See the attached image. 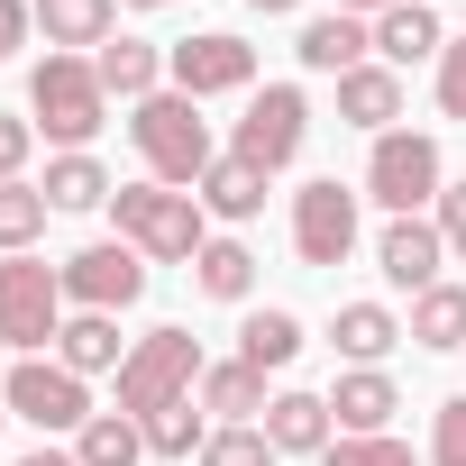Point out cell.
Here are the masks:
<instances>
[{
    "instance_id": "obj_1",
    "label": "cell",
    "mask_w": 466,
    "mask_h": 466,
    "mask_svg": "<svg viewBox=\"0 0 466 466\" xmlns=\"http://www.w3.org/2000/svg\"><path fill=\"white\" fill-rule=\"evenodd\" d=\"M110 219H119V238L147 257V266H192L210 248V210L174 183H119L110 192Z\"/></svg>"
},
{
    "instance_id": "obj_2",
    "label": "cell",
    "mask_w": 466,
    "mask_h": 466,
    "mask_svg": "<svg viewBox=\"0 0 466 466\" xmlns=\"http://www.w3.org/2000/svg\"><path fill=\"white\" fill-rule=\"evenodd\" d=\"M128 137H137V156H147V183H174V192H192V183L219 165L201 101H192V92H174V83H165L156 101H137V110H128Z\"/></svg>"
},
{
    "instance_id": "obj_3",
    "label": "cell",
    "mask_w": 466,
    "mask_h": 466,
    "mask_svg": "<svg viewBox=\"0 0 466 466\" xmlns=\"http://www.w3.org/2000/svg\"><path fill=\"white\" fill-rule=\"evenodd\" d=\"M28 110H37V137H56L65 156H83L101 128H110V92L92 74V56H46L28 74Z\"/></svg>"
},
{
    "instance_id": "obj_4",
    "label": "cell",
    "mask_w": 466,
    "mask_h": 466,
    "mask_svg": "<svg viewBox=\"0 0 466 466\" xmlns=\"http://www.w3.org/2000/svg\"><path fill=\"white\" fill-rule=\"evenodd\" d=\"M439 192H448V156H439L430 128H384V137L366 147V201H384L393 219L439 210Z\"/></svg>"
},
{
    "instance_id": "obj_5",
    "label": "cell",
    "mask_w": 466,
    "mask_h": 466,
    "mask_svg": "<svg viewBox=\"0 0 466 466\" xmlns=\"http://www.w3.org/2000/svg\"><path fill=\"white\" fill-rule=\"evenodd\" d=\"M74 302H65V266L46 257H0V348H19V357H46L65 339Z\"/></svg>"
},
{
    "instance_id": "obj_6",
    "label": "cell",
    "mask_w": 466,
    "mask_h": 466,
    "mask_svg": "<svg viewBox=\"0 0 466 466\" xmlns=\"http://www.w3.org/2000/svg\"><path fill=\"white\" fill-rule=\"evenodd\" d=\"M201 339L192 329H147V339H128V366H119V411L128 420H147V411H165V402H183L192 384H201Z\"/></svg>"
},
{
    "instance_id": "obj_7",
    "label": "cell",
    "mask_w": 466,
    "mask_h": 466,
    "mask_svg": "<svg viewBox=\"0 0 466 466\" xmlns=\"http://www.w3.org/2000/svg\"><path fill=\"white\" fill-rule=\"evenodd\" d=\"M0 393H10V420L46 430V439H74L92 420V384L65 366V357H19L10 375H0Z\"/></svg>"
},
{
    "instance_id": "obj_8",
    "label": "cell",
    "mask_w": 466,
    "mask_h": 466,
    "mask_svg": "<svg viewBox=\"0 0 466 466\" xmlns=\"http://www.w3.org/2000/svg\"><path fill=\"white\" fill-rule=\"evenodd\" d=\"M302 137H311L302 83H266V92H248V119H238V137H228V156H248L257 174H284L302 156Z\"/></svg>"
},
{
    "instance_id": "obj_9",
    "label": "cell",
    "mask_w": 466,
    "mask_h": 466,
    "mask_svg": "<svg viewBox=\"0 0 466 466\" xmlns=\"http://www.w3.org/2000/svg\"><path fill=\"white\" fill-rule=\"evenodd\" d=\"M165 83L192 92V101H219V92H257V46L238 28H201L183 46H165Z\"/></svg>"
},
{
    "instance_id": "obj_10",
    "label": "cell",
    "mask_w": 466,
    "mask_h": 466,
    "mask_svg": "<svg viewBox=\"0 0 466 466\" xmlns=\"http://www.w3.org/2000/svg\"><path fill=\"white\" fill-rule=\"evenodd\" d=\"M357 201L366 192H348L339 174H320V183L293 192V257L302 266H348L357 257Z\"/></svg>"
},
{
    "instance_id": "obj_11",
    "label": "cell",
    "mask_w": 466,
    "mask_h": 466,
    "mask_svg": "<svg viewBox=\"0 0 466 466\" xmlns=\"http://www.w3.org/2000/svg\"><path fill=\"white\" fill-rule=\"evenodd\" d=\"M137 293H147V257L128 238H92V248L65 257V302L74 311H128Z\"/></svg>"
},
{
    "instance_id": "obj_12",
    "label": "cell",
    "mask_w": 466,
    "mask_h": 466,
    "mask_svg": "<svg viewBox=\"0 0 466 466\" xmlns=\"http://www.w3.org/2000/svg\"><path fill=\"white\" fill-rule=\"evenodd\" d=\"M375 266H384V284H393V293H430V284H448V275H439V266H448L439 219H384Z\"/></svg>"
},
{
    "instance_id": "obj_13",
    "label": "cell",
    "mask_w": 466,
    "mask_h": 466,
    "mask_svg": "<svg viewBox=\"0 0 466 466\" xmlns=\"http://www.w3.org/2000/svg\"><path fill=\"white\" fill-rule=\"evenodd\" d=\"M293 56H302V74H357V65H375V19H348V10H320V19H302V37H293Z\"/></svg>"
},
{
    "instance_id": "obj_14",
    "label": "cell",
    "mask_w": 466,
    "mask_h": 466,
    "mask_svg": "<svg viewBox=\"0 0 466 466\" xmlns=\"http://www.w3.org/2000/svg\"><path fill=\"white\" fill-rule=\"evenodd\" d=\"M393 411H402V393H393L384 366H348V375L329 384V420H339V439H384Z\"/></svg>"
},
{
    "instance_id": "obj_15",
    "label": "cell",
    "mask_w": 466,
    "mask_h": 466,
    "mask_svg": "<svg viewBox=\"0 0 466 466\" xmlns=\"http://www.w3.org/2000/svg\"><path fill=\"white\" fill-rule=\"evenodd\" d=\"M266 439H275V457H320L329 439H339V420H329V393H302V384H284L275 402H266V420H257Z\"/></svg>"
},
{
    "instance_id": "obj_16",
    "label": "cell",
    "mask_w": 466,
    "mask_h": 466,
    "mask_svg": "<svg viewBox=\"0 0 466 466\" xmlns=\"http://www.w3.org/2000/svg\"><path fill=\"white\" fill-rule=\"evenodd\" d=\"M37 28H46V56H101L119 37V0H28Z\"/></svg>"
},
{
    "instance_id": "obj_17",
    "label": "cell",
    "mask_w": 466,
    "mask_h": 466,
    "mask_svg": "<svg viewBox=\"0 0 466 466\" xmlns=\"http://www.w3.org/2000/svg\"><path fill=\"white\" fill-rule=\"evenodd\" d=\"M448 56V37H439V10H430V0H402V10H384L375 19V65H439Z\"/></svg>"
},
{
    "instance_id": "obj_18",
    "label": "cell",
    "mask_w": 466,
    "mask_h": 466,
    "mask_svg": "<svg viewBox=\"0 0 466 466\" xmlns=\"http://www.w3.org/2000/svg\"><path fill=\"white\" fill-rule=\"evenodd\" d=\"M92 74H101V92H110V101H128V110H137V101H156V92H165V46H147V37H110V46L92 56Z\"/></svg>"
},
{
    "instance_id": "obj_19",
    "label": "cell",
    "mask_w": 466,
    "mask_h": 466,
    "mask_svg": "<svg viewBox=\"0 0 466 466\" xmlns=\"http://www.w3.org/2000/svg\"><path fill=\"white\" fill-rule=\"evenodd\" d=\"M266 183H275V174H257L248 156H219V165L192 183V201H201L210 219H228V228H248V219L266 210Z\"/></svg>"
},
{
    "instance_id": "obj_20",
    "label": "cell",
    "mask_w": 466,
    "mask_h": 466,
    "mask_svg": "<svg viewBox=\"0 0 466 466\" xmlns=\"http://www.w3.org/2000/svg\"><path fill=\"white\" fill-rule=\"evenodd\" d=\"M339 119L366 128V137H384V128L402 119V74H393V65H357V74H339Z\"/></svg>"
},
{
    "instance_id": "obj_21",
    "label": "cell",
    "mask_w": 466,
    "mask_h": 466,
    "mask_svg": "<svg viewBox=\"0 0 466 466\" xmlns=\"http://www.w3.org/2000/svg\"><path fill=\"white\" fill-rule=\"evenodd\" d=\"M329 348H339L348 366H384V357L402 348V320H393L384 302H339V311H329Z\"/></svg>"
},
{
    "instance_id": "obj_22",
    "label": "cell",
    "mask_w": 466,
    "mask_h": 466,
    "mask_svg": "<svg viewBox=\"0 0 466 466\" xmlns=\"http://www.w3.org/2000/svg\"><path fill=\"white\" fill-rule=\"evenodd\" d=\"M56 357L92 384V375H119L128 366V339H119V311H74L65 320V339H56Z\"/></svg>"
},
{
    "instance_id": "obj_23",
    "label": "cell",
    "mask_w": 466,
    "mask_h": 466,
    "mask_svg": "<svg viewBox=\"0 0 466 466\" xmlns=\"http://www.w3.org/2000/svg\"><path fill=\"white\" fill-rule=\"evenodd\" d=\"M192 393H201V411H210V420H266V402H275V393H266V375H257L248 357L201 366V384H192Z\"/></svg>"
},
{
    "instance_id": "obj_24",
    "label": "cell",
    "mask_w": 466,
    "mask_h": 466,
    "mask_svg": "<svg viewBox=\"0 0 466 466\" xmlns=\"http://www.w3.org/2000/svg\"><path fill=\"white\" fill-rule=\"evenodd\" d=\"M137 430H147V457H174V466H192V457L210 448V430H219V420L201 411V393H183V402H165V411H147Z\"/></svg>"
},
{
    "instance_id": "obj_25",
    "label": "cell",
    "mask_w": 466,
    "mask_h": 466,
    "mask_svg": "<svg viewBox=\"0 0 466 466\" xmlns=\"http://www.w3.org/2000/svg\"><path fill=\"white\" fill-rule=\"evenodd\" d=\"M402 339L411 348H466V284H430V293H411V320H402Z\"/></svg>"
},
{
    "instance_id": "obj_26",
    "label": "cell",
    "mask_w": 466,
    "mask_h": 466,
    "mask_svg": "<svg viewBox=\"0 0 466 466\" xmlns=\"http://www.w3.org/2000/svg\"><path fill=\"white\" fill-rule=\"evenodd\" d=\"M238 357H248L257 375H284V366L302 357V320H293V311H275V302H266V311H248V320H238Z\"/></svg>"
},
{
    "instance_id": "obj_27",
    "label": "cell",
    "mask_w": 466,
    "mask_h": 466,
    "mask_svg": "<svg viewBox=\"0 0 466 466\" xmlns=\"http://www.w3.org/2000/svg\"><path fill=\"white\" fill-rule=\"evenodd\" d=\"M192 284H201L210 302H248V293H257V248H248V238H210V248L192 257Z\"/></svg>"
},
{
    "instance_id": "obj_28",
    "label": "cell",
    "mask_w": 466,
    "mask_h": 466,
    "mask_svg": "<svg viewBox=\"0 0 466 466\" xmlns=\"http://www.w3.org/2000/svg\"><path fill=\"white\" fill-rule=\"evenodd\" d=\"M46 219H56V201H46L28 174H19V183H0V257H37Z\"/></svg>"
},
{
    "instance_id": "obj_29",
    "label": "cell",
    "mask_w": 466,
    "mask_h": 466,
    "mask_svg": "<svg viewBox=\"0 0 466 466\" xmlns=\"http://www.w3.org/2000/svg\"><path fill=\"white\" fill-rule=\"evenodd\" d=\"M37 192H46L56 210H110V192H119V183H110V174H101V156L83 147V156H56Z\"/></svg>"
},
{
    "instance_id": "obj_30",
    "label": "cell",
    "mask_w": 466,
    "mask_h": 466,
    "mask_svg": "<svg viewBox=\"0 0 466 466\" xmlns=\"http://www.w3.org/2000/svg\"><path fill=\"white\" fill-rule=\"evenodd\" d=\"M74 457H83V466H137V457H147V430H137L128 411H92V420L74 430Z\"/></svg>"
},
{
    "instance_id": "obj_31",
    "label": "cell",
    "mask_w": 466,
    "mask_h": 466,
    "mask_svg": "<svg viewBox=\"0 0 466 466\" xmlns=\"http://www.w3.org/2000/svg\"><path fill=\"white\" fill-rule=\"evenodd\" d=\"M192 466H275V439H266L257 420H219V430H210V448H201Z\"/></svg>"
},
{
    "instance_id": "obj_32",
    "label": "cell",
    "mask_w": 466,
    "mask_h": 466,
    "mask_svg": "<svg viewBox=\"0 0 466 466\" xmlns=\"http://www.w3.org/2000/svg\"><path fill=\"white\" fill-rule=\"evenodd\" d=\"M320 466H420V457L384 430V439H329V448H320Z\"/></svg>"
},
{
    "instance_id": "obj_33",
    "label": "cell",
    "mask_w": 466,
    "mask_h": 466,
    "mask_svg": "<svg viewBox=\"0 0 466 466\" xmlns=\"http://www.w3.org/2000/svg\"><path fill=\"white\" fill-rule=\"evenodd\" d=\"M430 466H466V393L439 402V420H430Z\"/></svg>"
},
{
    "instance_id": "obj_34",
    "label": "cell",
    "mask_w": 466,
    "mask_h": 466,
    "mask_svg": "<svg viewBox=\"0 0 466 466\" xmlns=\"http://www.w3.org/2000/svg\"><path fill=\"white\" fill-rule=\"evenodd\" d=\"M430 219H439V238H448V266H466V183H448Z\"/></svg>"
},
{
    "instance_id": "obj_35",
    "label": "cell",
    "mask_w": 466,
    "mask_h": 466,
    "mask_svg": "<svg viewBox=\"0 0 466 466\" xmlns=\"http://www.w3.org/2000/svg\"><path fill=\"white\" fill-rule=\"evenodd\" d=\"M28 147H37V119H10V110H0V183H19Z\"/></svg>"
},
{
    "instance_id": "obj_36",
    "label": "cell",
    "mask_w": 466,
    "mask_h": 466,
    "mask_svg": "<svg viewBox=\"0 0 466 466\" xmlns=\"http://www.w3.org/2000/svg\"><path fill=\"white\" fill-rule=\"evenodd\" d=\"M439 110H448V119H466V37L439 56Z\"/></svg>"
},
{
    "instance_id": "obj_37",
    "label": "cell",
    "mask_w": 466,
    "mask_h": 466,
    "mask_svg": "<svg viewBox=\"0 0 466 466\" xmlns=\"http://www.w3.org/2000/svg\"><path fill=\"white\" fill-rule=\"evenodd\" d=\"M28 28H37V10H28V0H0V65L28 46Z\"/></svg>"
},
{
    "instance_id": "obj_38",
    "label": "cell",
    "mask_w": 466,
    "mask_h": 466,
    "mask_svg": "<svg viewBox=\"0 0 466 466\" xmlns=\"http://www.w3.org/2000/svg\"><path fill=\"white\" fill-rule=\"evenodd\" d=\"M19 466H83V457H74V448H56V439H46V448H28V457H19Z\"/></svg>"
},
{
    "instance_id": "obj_39",
    "label": "cell",
    "mask_w": 466,
    "mask_h": 466,
    "mask_svg": "<svg viewBox=\"0 0 466 466\" xmlns=\"http://www.w3.org/2000/svg\"><path fill=\"white\" fill-rule=\"evenodd\" d=\"M348 19H384V10H402V0H339Z\"/></svg>"
},
{
    "instance_id": "obj_40",
    "label": "cell",
    "mask_w": 466,
    "mask_h": 466,
    "mask_svg": "<svg viewBox=\"0 0 466 466\" xmlns=\"http://www.w3.org/2000/svg\"><path fill=\"white\" fill-rule=\"evenodd\" d=\"M248 10H257V19H293V10H302V0H248Z\"/></svg>"
},
{
    "instance_id": "obj_41",
    "label": "cell",
    "mask_w": 466,
    "mask_h": 466,
    "mask_svg": "<svg viewBox=\"0 0 466 466\" xmlns=\"http://www.w3.org/2000/svg\"><path fill=\"white\" fill-rule=\"evenodd\" d=\"M128 10H174V0H128Z\"/></svg>"
},
{
    "instance_id": "obj_42",
    "label": "cell",
    "mask_w": 466,
    "mask_h": 466,
    "mask_svg": "<svg viewBox=\"0 0 466 466\" xmlns=\"http://www.w3.org/2000/svg\"><path fill=\"white\" fill-rule=\"evenodd\" d=\"M0 420H10V393H0Z\"/></svg>"
}]
</instances>
